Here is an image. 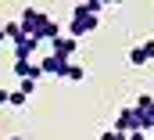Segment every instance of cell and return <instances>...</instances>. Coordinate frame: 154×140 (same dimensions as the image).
Instances as JSON below:
<instances>
[{
  "instance_id": "cell-5",
  "label": "cell",
  "mask_w": 154,
  "mask_h": 140,
  "mask_svg": "<svg viewBox=\"0 0 154 140\" xmlns=\"http://www.w3.org/2000/svg\"><path fill=\"white\" fill-rule=\"evenodd\" d=\"M147 61H154V36L151 40H143V43H136L133 50H129V65H147Z\"/></svg>"
},
{
  "instance_id": "cell-17",
  "label": "cell",
  "mask_w": 154,
  "mask_h": 140,
  "mask_svg": "<svg viewBox=\"0 0 154 140\" xmlns=\"http://www.w3.org/2000/svg\"><path fill=\"white\" fill-rule=\"evenodd\" d=\"M147 133H151V137H154V122H151V129H147Z\"/></svg>"
},
{
  "instance_id": "cell-9",
  "label": "cell",
  "mask_w": 154,
  "mask_h": 140,
  "mask_svg": "<svg viewBox=\"0 0 154 140\" xmlns=\"http://www.w3.org/2000/svg\"><path fill=\"white\" fill-rule=\"evenodd\" d=\"M14 75H18V79H29V83H36L39 75H43V72H39V65L36 61H14Z\"/></svg>"
},
{
  "instance_id": "cell-20",
  "label": "cell",
  "mask_w": 154,
  "mask_h": 140,
  "mask_svg": "<svg viewBox=\"0 0 154 140\" xmlns=\"http://www.w3.org/2000/svg\"><path fill=\"white\" fill-rule=\"evenodd\" d=\"M151 140H154V137H151Z\"/></svg>"
},
{
  "instance_id": "cell-4",
  "label": "cell",
  "mask_w": 154,
  "mask_h": 140,
  "mask_svg": "<svg viewBox=\"0 0 154 140\" xmlns=\"http://www.w3.org/2000/svg\"><path fill=\"white\" fill-rule=\"evenodd\" d=\"M133 111H136V119H140V129H151V122H154V97L151 94H140L136 104H133Z\"/></svg>"
},
{
  "instance_id": "cell-11",
  "label": "cell",
  "mask_w": 154,
  "mask_h": 140,
  "mask_svg": "<svg viewBox=\"0 0 154 140\" xmlns=\"http://www.w3.org/2000/svg\"><path fill=\"white\" fill-rule=\"evenodd\" d=\"M25 101H29V97H25L22 90H11V94H7V104L11 108H25Z\"/></svg>"
},
{
  "instance_id": "cell-15",
  "label": "cell",
  "mask_w": 154,
  "mask_h": 140,
  "mask_svg": "<svg viewBox=\"0 0 154 140\" xmlns=\"http://www.w3.org/2000/svg\"><path fill=\"white\" fill-rule=\"evenodd\" d=\"M7 94H11V90H0V104H7Z\"/></svg>"
},
{
  "instance_id": "cell-3",
  "label": "cell",
  "mask_w": 154,
  "mask_h": 140,
  "mask_svg": "<svg viewBox=\"0 0 154 140\" xmlns=\"http://www.w3.org/2000/svg\"><path fill=\"white\" fill-rule=\"evenodd\" d=\"M111 129L122 133V137H129V133H143V129H140V119H136V111H133V108H122V111H118L115 122H111Z\"/></svg>"
},
{
  "instance_id": "cell-13",
  "label": "cell",
  "mask_w": 154,
  "mask_h": 140,
  "mask_svg": "<svg viewBox=\"0 0 154 140\" xmlns=\"http://www.w3.org/2000/svg\"><path fill=\"white\" fill-rule=\"evenodd\" d=\"M100 140H125V137H122V133H115V129H104V133H100Z\"/></svg>"
},
{
  "instance_id": "cell-8",
  "label": "cell",
  "mask_w": 154,
  "mask_h": 140,
  "mask_svg": "<svg viewBox=\"0 0 154 140\" xmlns=\"http://www.w3.org/2000/svg\"><path fill=\"white\" fill-rule=\"evenodd\" d=\"M50 43H54V58H61V61H68L75 54V47H79V40H72V36H57Z\"/></svg>"
},
{
  "instance_id": "cell-12",
  "label": "cell",
  "mask_w": 154,
  "mask_h": 140,
  "mask_svg": "<svg viewBox=\"0 0 154 140\" xmlns=\"http://www.w3.org/2000/svg\"><path fill=\"white\" fill-rule=\"evenodd\" d=\"M18 90H22V94H25V97H29V94H32V90H36V83H29V79H18Z\"/></svg>"
},
{
  "instance_id": "cell-7",
  "label": "cell",
  "mask_w": 154,
  "mask_h": 140,
  "mask_svg": "<svg viewBox=\"0 0 154 140\" xmlns=\"http://www.w3.org/2000/svg\"><path fill=\"white\" fill-rule=\"evenodd\" d=\"M36 47H39L36 36H22V40L14 43V61H29V58L36 54Z\"/></svg>"
},
{
  "instance_id": "cell-1",
  "label": "cell",
  "mask_w": 154,
  "mask_h": 140,
  "mask_svg": "<svg viewBox=\"0 0 154 140\" xmlns=\"http://www.w3.org/2000/svg\"><path fill=\"white\" fill-rule=\"evenodd\" d=\"M18 25H22V33H25V36H36L39 43H43V40H57V36H61V25H57L47 11H39V7H25V11H22V18H18Z\"/></svg>"
},
{
  "instance_id": "cell-10",
  "label": "cell",
  "mask_w": 154,
  "mask_h": 140,
  "mask_svg": "<svg viewBox=\"0 0 154 140\" xmlns=\"http://www.w3.org/2000/svg\"><path fill=\"white\" fill-rule=\"evenodd\" d=\"M65 79H68V83H82V79H86V68H82V65H68Z\"/></svg>"
},
{
  "instance_id": "cell-16",
  "label": "cell",
  "mask_w": 154,
  "mask_h": 140,
  "mask_svg": "<svg viewBox=\"0 0 154 140\" xmlns=\"http://www.w3.org/2000/svg\"><path fill=\"white\" fill-rule=\"evenodd\" d=\"M118 4H125V0H108V7H118Z\"/></svg>"
},
{
  "instance_id": "cell-14",
  "label": "cell",
  "mask_w": 154,
  "mask_h": 140,
  "mask_svg": "<svg viewBox=\"0 0 154 140\" xmlns=\"http://www.w3.org/2000/svg\"><path fill=\"white\" fill-rule=\"evenodd\" d=\"M125 140H151V137H147V133H129Z\"/></svg>"
},
{
  "instance_id": "cell-2",
  "label": "cell",
  "mask_w": 154,
  "mask_h": 140,
  "mask_svg": "<svg viewBox=\"0 0 154 140\" xmlns=\"http://www.w3.org/2000/svg\"><path fill=\"white\" fill-rule=\"evenodd\" d=\"M97 25H100V14H90L82 4H79V7H72V22H68V36H72V40L90 36Z\"/></svg>"
},
{
  "instance_id": "cell-18",
  "label": "cell",
  "mask_w": 154,
  "mask_h": 140,
  "mask_svg": "<svg viewBox=\"0 0 154 140\" xmlns=\"http://www.w3.org/2000/svg\"><path fill=\"white\" fill-rule=\"evenodd\" d=\"M0 40H4V25H0Z\"/></svg>"
},
{
  "instance_id": "cell-19",
  "label": "cell",
  "mask_w": 154,
  "mask_h": 140,
  "mask_svg": "<svg viewBox=\"0 0 154 140\" xmlns=\"http://www.w3.org/2000/svg\"><path fill=\"white\" fill-rule=\"evenodd\" d=\"M11 140H25V137H11Z\"/></svg>"
},
{
  "instance_id": "cell-6",
  "label": "cell",
  "mask_w": 154,
  "mask_h": 140,
  "mask_svg": "<svg viewBox=\"0 0 154 140\" xmlns=\"http://www.w3.org/2000/svg\"><path fill=\"white\" fill-rule=\"evenodd\" d=\"M39 72H43V75H57V79H65V72H68V61H61V58L47 54V58L39 61Z\"/></svg>"
}]
</instances>
